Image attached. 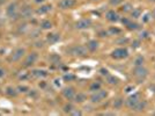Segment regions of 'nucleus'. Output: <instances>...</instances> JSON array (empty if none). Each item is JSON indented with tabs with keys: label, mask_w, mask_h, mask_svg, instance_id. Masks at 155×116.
Segmentation results:
<instances>
[{
	"label": "nucleus",
	"mask_w": 155,
	"mask_h": 116,
	"mask_svg": "<svg viewBox=\"0 0 155 116\" xmlns=\"http://www.w3.org/2000/svg\"><path fill=\"white\" fill-rule=\"evenodd\" d=\"M52 27V23L49 21V20H44L42 23H41V28L42 29H45V30H48V29H51Z\"/></svg>",
	"instance_id": "nucleus-28"
},
{
	"label": "nucleus",
	"mask_w": 155,
	"mask_h": 116,
	"mask_svg": "<svg viewBox=\"0 0 155 116\" xmlns=\"http://www.w3.org/2000/svg\"><path fill=\"white\" fill-rule=\"evenodd\" d=\"M107 82L110 85H117L119 82V80L115 76H107Z\"/></svg>",
	"instance_id": "nucleus-24"
},
{
	"label": "nucleus",
	"mask_w": 155,
	"mask_h": 116,
	"mask_svg": "<svg viewBox=\"0 0 155 116\" xmlns=\"http://www.w3.org/2000/svg\"><path fill=\"white\" fill-rule=\"evenodd\" d=\"M100 72H101V74H102V76H105V77H107V76H109V71H108L107 69H101V70H100Z\"/></svg>",
	"instance_id": "nucleus-36"
},
{
	"label": "nucleus",
	"mask_w": 155,
	"mask_h": 116,
	"mask_svg": "<svg viewBox=\"0 0 155 116\" xmlns=\"http://www.w3.org/2000/svg\"><path fill=\"white\" fill-rule=\"evenodd\" d=\"M70 114H71V115H81L82 113H81L80 110H75V109L73 108V110H72V111H71Z\"/></svg>",
	"instance_id": "nucleus-38"
},
{
	"label": "nucleus",
	"mask_w": 155,
	"mask_h": 116,
	"mask_svg": "<svg viewBox=\"0 0 155 116\" xmlns=\"http://www.w3.org/2000/svg\"><path fill=\"white\" fill-rule=\"evenodd\" d=\"M150 19H152V18H150V14H145V15L142 16V22L146 23V22H148Z\"/></svg>",
	"instance_id": "nucleus-34"
},
{
	"label": "nucleus",
	"mask_w": 155,
	"mask_h": 116,
	"mask_svg": "<svg viewBox=\"0 0 155 116\" xmlns=\"http://www.w3.org/2000/svg\"><path fill=\"white\" fill-rule=\"evenodd\" d=\"M127 29H129V30H136V29H138L139 28V24L137 23V22H133L132 20L127 23V26H125Z\"/></svg>",
	"instance_id": "nucleus-27"
},
{
	"label": "nucleus",
	"mask_w": 155,
	"mask_h": 116,
	"mask_svg": "<svg viewBox=\"0 0 155 116\" xmlns=\"http://www.w3.org/2000/svg\"><path fill=\"white\" fill-rule=\"evenodd\" d=\"M99 90H101V84L100 82H96V81H94L90 86H89V91H91V92H96V91H99Z\"/></svg>",
	"instance_id": "nucleus-25"
},
{
	"label": "nucleus",
	"mask_w": 155,
	"mask_h": 116,
	"mask_svg": "<svg viewBox=\"0 0 155 116\" xmlns=\"http://www.w3.org/2000/svg\"><path fill=\"white\" fill-rule=\"evenodd\" d=\"M140 100H141V99H140V94H139V93H134V94L130 95V96L125 100V106H126L127 108L132 109Z\"/></svg>",
	"instance_id": "nucleus-5"
},
{
	"label": "nucleus",
	"mask_w": 155,
	"mask_h": 116,
	"mask_svg": "<svg viewBox=\"0 0 155 116\" xmlns=\"http://www.w3.org/2000/svg\"><path fill=\"white\" fill-rule=\"evenodd\" d=\"M42 1H44V0H36V3H42Z\"/></svg>",
	"instance_id": "nucleus-48"
},
{
	"label": "nucleus",
	"mask_w": 155,
	"mask_h": 116,
	"mask_svg": "<svg viewBox=\"0 0 155 116\" xmlns=\"http://www.w3.org/2000/svg\"><path fill=\"white\" fill-rule=\"evenodd\" d=\"M130 21H131V20L127 19V18H123V19H121V23H123L124 26H127V23H129Z\"/></svg>",
	"instance_id": "nucleus-37"
},
{
	"label": "nucleus",
	"mask_w": 155,
	"mask_h": 116,
	"mask_svg": "<svg viewBox=\"0 0 155 116\" xmlns=\"http://www.w3.org/2000/svg\"><path fill=\"white\" fill-rule=\"evenodd\" d=\"M130 13H131V19L132 20H137V19H139L141 16L142 11H141V8H133Z\"/></svg>",
	"instance_id": "nucleus-17"
},
{
	"label": "nucleus",
	"mask_w": 155,
	"mask_h": 116,
	"mask_svg": "<svg viewBox=\"0 0 155 116\" xmlns=\"http://www.w3.org/2000/svg\"><path fill=\"white\" fill-rule=\"evenodd\" d=\"M107 96H108L107 91H104V90H99V91H96V92H93V94H91V96H90V101H91L93 103H100V102L103 101Z\"/></svg>",
	"instance_id": "nucleus-2"
},
{
	"label": "nucleus",
	"mask_w": 155,
	"mask_h": 116,
	"mask_svg": "<svg viewBox=\"0 0 155 116\" xmlns=\"http://www.w3.org/2000/svg\"><path fill=\"white\" fill-rule=\"evenodd\" d=\"M145 64V58L142 56H137L133 61V65L134 66H141Z\"/></svg>",
	"instance_id": "nucleus-20"
},
{
	"label": "nucleus",
	"mask_w": 155,
	"mask_h": 116,
	"mask_svg": "<svg viewBox=\"0 0 155 116\" xmlns=\"http://www.w3.org/2000/svg\"><path fill=\"white\" fill-rule=\"evenodd\" d=\"M132 9H133V6H132L131 3H125L124 5H121V7H120V11L124 12V13H129Z\"/></svg>",
	"instance_id": "nucleus-21"
},
{
	"label": "nucleus",
	"mask_w": 155,
	"mask_h": 116,
	"mask_svg": "<svg viewBox=\"0 0 155 116\" xmlns=\"http://www.w3.org/2000/svg\"><path fill=\"white\" fill-rule=\"evenodd\" d=\"M36 47H38V48L41 47V48H42V47H43V42H42V41H41V42H40V41L36 42Z\"/></svg>",
	"instance_id": "nucleus-43"
},
{
	"label": "nucleus",
	"mask_w": 155,
	"mask_h": 116,
	"mask_svg": "<svg viewBox=\"0 0 155 116\" xmlns=\"http://www.w3.org/2000/svg\"><path fill=\"white\" fill-rule=\"evenodd\" d=\"M33 76L36 77V78H45L48 76V72L44 71V70H34Z\"/></svg>",
	"instance_id": "nucleus-19"
},
{
	"label": "nucleus",
	"mask_w": 155,
	"mask_h": 116,
	"mask_svg": "<svg viewBox=\"0 0 155 116\" xmlns=\"http://www.w3.org/2000/svg\"><path fill=\"white\" fill-rule=\"evenodd\" d=\"M52 9V6L51 5H43V6H41L38 9H37V14H46V13H49L50 11Z\"/></svg>",
	"instance_id": "nucleus-18"
},
{
	"label": "nucleus",
	"mask_w": 155,
	"mask_h": 116,
	"mask_svg": "<svg viewBox=\"0 0 155 116\" xmlns=\"http://www.w3.org/2000/svg\"><path fill=\"white\" fill-rule=\"evenodd\" d=\"M132 90H134V87L133 86H129V87H126V90H125V92L126 93H130Z\"/></svg>",
	"instance_id": "nucleus-39"
},
{
	"label": "nucleus",
	"mask_w": 155,
	"mask_h": 116,
	"mask_svg": "<svg viewBox=\"0 0 155 116\" xmlns=\"http://www.w3.org/2000/svg\"><path fill=\"white\" fill-rule=\"evenodd\" d=\"M94 1H95V0H94Z\"/></svg>",
	"instance_id": "nucleus-50"
},
{
	"label": "nucleus",
	"mask_w": 155,
	"mask_h": 116,
	"mask_svg": "<svg viewBox=\"0 0 155 116\" xmlns=\"http://www.w3.org/2000/svg\"><path fill=\"white\" fill-rule=\"evenodd\" d=\"M125 42H127V40H126V38H120V40H118V41H117V43H125Z\"/></svg>",
	"instance_id": "nucleus-41"
},
{
	"label": "nucleus",
	"mask_w": 155,
	"mask_h": 116,
	"mask_svg": "<svg viewBox=\"0 0 155 116\" xmlns=\"http://www.w3.org/2000/svg\"><path fill=\"white\" fill-rule=\"evenodd\" d=\"M75 94H76V93H75V91H74L73 87H66V88L63 90V95H64V98L67 99V100H73L74 96H75Z\"/></svg>",
	"instance_id": "nucleus-8"
},
{
	"label": "nucleus",
	"mask_w": 155,
	"mask_h": 116,
	"mask_svg": "<svg viewBox=\"0 0 155 116\" xmlns=\"http://www.w3.org/2000/svg\"><path fill=\"white\" fill-rule=\"evenodd\" d=\"M132 47H134V48H138V47H139V41H136V42L132 44Z\"/></svg>",
	"instance_id": "nucleus-45"
},
{
	"label": "nucleus",
	"mask_w": 155,
	"mask_h": 116,
	"mask_svg": "<svg viewBox=\"0 0 155 116\" xmlns=\"http://www.w3.org/2000/svg\"><path fill=\"white\" fill-rule=\"evenodd\" d=\"M149 90H154V91H153V92H155V85H154V84H153V85H150V86H149Z\"/></svg>",
	"instance_id": "nucleus-46"
},
{
	"label": "nucleus",
	"mask_w": 155,
	"mask_h": 116,
	"mask_svg": "<svg viewBox=\"0 0 155 116\" xmlns=\"http://www.w3.org/2000/svg\"><path fill=\"white\" fill-rule=\"evenodd\" d=\"M139 37H140V38H142V40H144V38H147V37H148V32H146V30L141 32Z\"/></svg>",
	"instance_id": "nucleus-35"
},
{
	"label": "nucleus",
	"mask_w": 155,
	"mask_h": 116,
	"mask_svg": "<svg viewBox=\"0 0 155 116\" xmlns=\"http://www.w3.org/2000/svg\"><path fill=\"white\" fill-rule=\"evenodd\" d=\"M108 34H109L108 32H101V33H100V36H101V37H104V36H108Z\"/></svg>",
	"instance_id": "nucleus-40"
},
{
	"label": "nucleus",
	"mask_w": 155,
	"mask_h": 116,
	"mask_svg": "<svg viewBox=\"0 0 155 116\" xmlns=\"http://www.w3.org/2000/svg\"><path fill=\"white\" fill-rule=\"evenodd\" d=\"M123 105H124V100H123L121 98H118V99H116V100L113 101V103H112V106H113V109H120V108L123 107Z\"/></svg>",
	"instance_id": "nucleus-23"
},
{
	"label": "nucleus",
	"mask_w": 155,
	"mask_h": 116,
	"mask_svg": "<svg viewBox=\"0 0 155 116\" xmlns=\"http://www.w3.org/2000/svg\"><path fill=\"white\" fill-rule=\"evenodd\" d=\"M72 110H73V106H72V105H66V106L64 107V111H65V113H68V114H70Z\"/></svg>",
	"instance_id": "nucleus-31"
},
{
	"label": "nucleus",
	"mask_w": 155,
	"mask_h": 116,
	"mask_svg": "<svg viewBox=\"0 0 155 116\" xmlns=\"http://www.w3.org/2000/svg\"><path fill=\"white\" fill-rule=\"evenodd\" d=\"M32 14H33V11H32V8L28 7V6L23 7V8H22V11H21V16H22V18H24V19L32 18Z\"/></svg>",
	"instance_id": "nucleus-16"
},
{
	"label": "nucleus",
	"mask_w": 155,
	"mask_h": 116,
	"mask_svg": "<svg viewBox=\"0 0 155 116\" xmlns=\"http://www.w3.org/2000/svg\"><path fill=\"white\" fill-rule=\"evenodd\" d=\"M17 90H19V92H22V93H27L29 91V88H28L27 86H20Z\"/></svg>",
	"instance_id": "nucleus-33"
},
{
	"label": "nucleus",
	"mask_w": 155,
	"mask_h": 116,
	"mask_svg": "<svg viewBox=\"0 0 155 116\" xmlns=\"http://www.w3.org/2000/svg\"><path fill=\"white\" fill-rule=\"evenodd\" d=\"M59 40H60V35L57 34V33H51L46 36V41H48L49 44H56Z\"/></svg>",
	"instance_id": "nucleus-13"
},
{
	"label": "nucleus",
	"mask_w": 155,
	"mask_h": 116,
	"mask_svg": "<svg viewBox=\"0 0 155 116\" xmlns=\"http://www.w3.org/2000/svg\"><path fill=\"white\" fill-rule=\"evenodd\" d=\"M7 15L9 18H14L17 15V5L16 4H11L8 7H7V11H6Z\"/></svg>",
	"instance_id": "nucleus-12"
},
{
	"label": "nucleus",
	"mask_w": 155,
	"mask_h": 116,
	"mask_svg": "<svg viewBox=\"0 0 155 116\" xmlns=\"http://www.w3.org/2000/svg\"><path fill=\"white\" fill-rule=\"evenodd\" d=\"M129 56V50L126 48H117L111 52V57L113 59H124Z\"/></svg>",
	"instance_id": "nucleus-3"
},
{
	"label": "nucleus",
	"mask_w": 155,
	"mask_h": 116,
	"mask_svg": "<svg viewBox=\"0 0 155 116\" xmlns=\"http://www.w3.org/2000/svg\"><path fill=\"white\" fill-rule=\"evenodd\" d=\"M154 79H155V76H154Z\"/></svg>",
	"instance_id": "nucleus-49"
},
{
	"label": "nucleus",
	"mask_w": 155,
	"mask_h": 116,
	"mask_svg": "<svg viewBox=\"0 0 155 116\" xmlns=\"http://www.w3.org/2000/svg\"><path fill=\"white\" fill-rule=\"evenodd\" d=\"M91 24V21L88 19H81L75 23V28L79 29V30H85V29H88Z\"/></svg>",
	"instance_id": "nucleus-7"
},
{
	"label": "nucleus",
	"mask_w": 155,
	"mask_h": 116,
	"mask_svg": "<svg viewBox=\"0 0 155 116\" xmlns=\"http://www.w3.org/2000/svg\"><path fill=\"white\" fill-rule=\"evenodd\" d=\"M132 74H133V77H134L139 82H141V81L145 80V78L148 76V70H147L144 65H141V66H134V69H133V71H132Z\"/></svg>",
	"instance_id": "nucleus-1"
},
{
	"label": "nucleus",
	"mask_w": 155,
	"mask_h": 116,
	"mask_svg": "<svg viewBox=\"0 0 155 116\" xmlns=\"http://www.w3.org/2000/svg\"><path fill=\"white\" fill-rule=\"evenodd\" d=\"M108 33H109L110 35H120V34H121V29L116 28V27H111V28H109Z\"/></svg>",
	"instance_id": "nucleus-26"
},
{
	"label": "nucleus",
	"mask_w": 155,
	"mask_h": 116,
	"mask_svg": "<svg viewBox=\"0 0 155 116\" xmlns=\"http://www.w3.org/2000/svg\"><path fill=\"white\" fill-rule=\"evenodd\" d=\"M70 53L73 56H78V57H83L87 55V48L82 47V45H74L72 47L70 50Z\"/></svg>",
	"instance_id": "nucleus-4"
},
{
	"label": "nucleus",
	"mask_w": 155,
	"mask_h": 116,
	"mask_svg": "<svg viewBox=\"0 0 155 116\" xmlns=\"http://www.w3.org/2000/svg\"><path fill=\"white\" fill-rule=\"evenodd\" d=\"M6 93L8 94V95H11V96H15L16 94H17V92H16V90H14V88H7V91H6Z\"/></svg>",
	"instance_id": "nucleus-29"
},
{
	"label": "nucleus",
	"mask_w": 155,
	"mask_h": 116,
	"mask_svg": "<svg viewBox=\"0 0 155 116\" xmlns=\"http://www.w3.org/2000/svg\"><path fill=\"white\" fill-rule=\"evenodd\" d=\"M105 18H107V20H108V21H110V22H117V21H119V20H120L119 14H118L117 12L112 11V9L107 12Z\"/></svg>",
	"instance_id": "nucleus-10"
},
{
	"label": "nucleus",
	"mask_w": 155,
	"mask_h": 116,
	"mask_svg": "<svg viewBox=\"0 0 155 116\" xmlns=\"http://www.w3.org/2000/svg\"><path fill=\"white\" fill-rule=\"evenodd\" d=\"M37 58H38V55L36 52H33V53L28 55L27 58H25V61H24V65L25 66H32L34 63H36Z\"/></svg>",
	"instance_id": "nucleus-9"
},
{
	"label": "nucleus",
	"mask_w": 155,
	"mask_h": 116,
	"mask_svg": "<svg viewBox=\"0 0 155 116\" xmlns=\"http://www.w3.org/2000/svg\"><path fill=\"white\" fill-rule=\"evenodd\" d=\"M24 55V49H22V48H19V49H16L13 53H12V56H11V59L13 61V62H16V61H20L21 58H22V56Z\"/></svg>",
	"instance_id": "nucleus-11"
},
{
	"label": "nucleus",
	"mask_w": 155,
	"mask_h": 116,
	"mask_svg": "<svg viewBox=\"0 0 155 116\" xmlns=\"http://www.w3.org/2000/svg\"><path fill=\"white\" fill-rule=\"evenodd\" d=\"M64 79H65L66 81H71V80H74L75 77H74L73 74H65V76H64Z\"/></svg>",
	"instance_id": "nucleus-32"
},
{
	"label": "nucleus",
	"mask_w": 155,
	"mask_h": 116,
	"mask_svg": "<svg viewBox=\"0 0 155 116\" xmlns=\"http://www.w3.org/2000/svg\"><path fill=\"white\" fill-rule=\"evenodd\" d=\"M149 3H153V4H155V0H148Z\"/></svg>",
	"instance_id": "nucleus-47"
},
{
	"label": "nucleus",
	"mask_w": 155,
	"mask_h": 116,
	"mask_svg": "<svg viewBox=\"0 0 155 116\" xmlns=\"http://www.w3.org/2000/svg\"><path fill=\"white\" fill-rule=\"evenodd\" d=\"M123 1H124V0H110L109 4H110L111 6H118V5L123 4Z\"/></svg>",
	"instance_id": "nucleus-30"
},
{
	"label": "nucleus",
	"mask_w": 155,
	"mask_h": 116,
	"mask_svg": "<svg viewBox=\"0 0 155 116\" xmlns=\"http://www.w3.org/2000/svg\"><path fill=\"white\" fill-rule=\"evenodd\" d=\"M76 5V0H60L58 3V7L61 9H68Z\"/></svg>",
	"instance_id": "nucleus-6"
},
{
	"label": "nucleus",
	"mask_w": 155,
	"mask_h": 116,
	"mask_svg": "<svg viewBox=\"0 0 155 116\" xmlns=\"http://www.w3.org/2000/svg\"><path fill=\"white\" fill-rule=\"evenodd\" d=\"M86 48H87L88 51L94 52V51H96L97 48H99V42L95 41V40H91V41H89V42L87 43V47H86Z\"/></svg>",
	"instance_id": "nucleus-15"
},
{
	"label": "nucleus",
	"mask_w": 155,
	"mask_h": 116,
	"mask_svg": "<svg viewBox=\"0 0 155 116\" xmlns=\"http://www.w3.org/2000/svg\"><path fill=\"white\" fill-rule=\"evenodd\" d=\"M150 18H152V19H154V20H155V8H154V9H153V11H152V13H150Z\"/></svg>",
	"instance_id": "nucleus-42"
},
{
	"label": "nucleus",
	"mask_w": 155,
	"mask_h": 116,
	"mask_svg": "<svg viewBox=\"0 0 155 116\" xmlns=\"http://www.w3.org/2000/svg\"><path fill=\"white\" fill-rule=\"evenodd\" d=\"M85 100H87V96H86L83 93H78V94H75V96H74V101L78 102V103H82Z\"/></svg>",
	"instance_id": "nucleus-22"
},
{
	"label": "nucleus",
	"mask_w": 155,
	"mask_h": 116,
	"mask_svg": "<svg viewBox=\"0 0 155 116\" xmlns=\"http://www.w3.org/2000/svg\"><path fill=\"white\" fill-rule=\"evenodd\" d=\"M4 76H5V71L3 69H0V78H3Z\"/></svg>",
	"instance_id": "nucleus-44"
},
{
	"label": "nucleus",
	"mask_w": 155,
	"mask_h": 116,
	"mask_svg": "<svg viewBox=\"0 0 155 116\" xmlns=\"http://www.w3.org/2000/svg\"><path fill=\"white\" fill-rule=\"evenodd\" d=\"M146 106H147V102L146 101H144V100H140L133 108H132V110L134 111V113H141V111H144L145 110V108H146Z\"/></svg>",
	"instance_id": "nucleus-14"
}]
</instances>
